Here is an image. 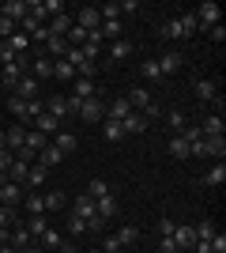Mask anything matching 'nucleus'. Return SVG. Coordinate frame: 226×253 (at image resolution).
<instances>
[{
	"mask_svg": "<svg viewBox=\"0 0 226 253\" xmlns=\"http://www.w3.org/2000/svg\"><path fill=\"white\" fill-rule=\"evenodd\" d=\"M23 76H27V53H19V57H15V61H8V64H0V80H4V87H15L23 80Z\"/></svg>",
	"mask_w": 226,
	"mask_h": 253,
	"instance_id": "obj_1",
	"label": "nucleus"
},
{
	"mask_svg": "<svg viewBox=\"0 0 226 253\" xmlns=\"http://www.w3.org/2000/svg\"><path fill=\"white\" fill-rule=\"evenodd\" d=\"M23 197H27V189H23V185H15V181H8V178H0V204H4V208H19Z\"/></svg>",
	"mask_w": 226,
	"mask_h": 253,
	"instance_id": "obj_2",
	"label": "nucleus"
},
{
	"mask_svg": "<svg viewBox=\"0 0 226 253\" xmlns=\"http://www.w3.org/2000/svg\"><path fill=\"white\" fill-rule=\"evenodd\" d=\"M219 15H223V11H219V4H215V0H204V4L196 8V19H200V31H211V27H219Z\"/></svg>",
	"mask_w": 226,
	"mask_h": 253,
	"instance_id": "obj_3",
	"label": "nucleus"
},
{
	"mask_svg": "<svg viewBox=\"0 0 226 253\" xmlns=\"http://www.w3.org/2000/svg\"><path fill=\"white\" fill-rule=\"evenodd\" d=\"M170 238H173L177 250H193V246H196V227H193V223H177Z\"/></svg>",
	"mask_w": 226,
	"mask_h": 253,
	"instance_id": "obj_4",
	"label": "nucleus"
},
{
	"mask_svg": "<svg viewBox=\"0 0 226 253\" xmlns=\"http://www.w3.org/2000/svg\"><path fill=\"white\" fill-rule=\"evenodd\" d=\"M102 91H98L95 80H83V76H75L72 80V98H79V102H87V98H98Z\"/></svg>",
	"mask_w": 226,
	"mask_h": 253,
	"instance_id": "obj_5",
	"label": "nucleus"
},
{
	"mask_svg": "<svg viewBox=\"0 0 226 253\" xmlns=\"http://www.w3.org/2000/svg\"><path fill=\"white\" fill-rule=\"evenodd\" d=\"M4 144H8L11 155H19L23 144H27V125H8L4 128Z\"/></svg>",
	"mask_w": 226,
	"mask_h": 253,
	"instance_id": "obj_6",
	"label": "nucleus"
},
{
	"mask_svg": "<svg viewBox=\"0 0 226 253\" xmlns=\"http://www.w3.org/2000/svg\"><path fill=\"white\" fill-rule=\"evenodd\" d=\"M79 117H83V121H106V106H102V95H98V98H87V102H79Z\"/></svg>",
	"mask_w": 226,
	"mask_h": 253,
	"instance_id": "obj_7",
	"label": "nucleus"
},
{
	"mask_svg": "<svg viewBox=\"0 0 226 253\" xmlns=\"http://www.w3.org/2000/svg\"><path fill=\"white\" fill-rule=\"evenodd\" d=\"M11 91H15V98H23V102H34V98H38V80H34V76L27 72V76L19 80V84L11 87Z\"/></svg>",
	"mask_w": 226,
	"mask_h": 253,
	"instance_id": "obj_8",
	"label": "nucleus"
},
{
	"mask_svg": "<svg viewBox=\"0 0 226 253\" xmlns=\"http://www.w3.org/2000/svg\"><path fill=\"white\" fill-rule=\"evenodd\" d=\"M38 250H65V234L57 231V227H45L42 231V238H38Z\"/></svg>",
	"mask_w": 226,
	"mask_h": 253,
	"instance_id": "obj_9",
	"label": "nucleus"
},
{
	"mask_svg": "<svg viewBox=\"0 0 226 253\" xmlns=\"http://www.w3.org/2000/svg\"><path fill=\"white\" fill-rule=\"evenodd\" d=\"M75 27H83L87 34L98 31V27H102V15H98V8H79V15H75Z\"/></svg>",
	"mask_w": 226,
	"mask_h": 253,
	"instance_id": "obj_10",
	"label": "nucleus"
},
{
	"mask_svg": "<svg viewBox=\"0 0 226 253\" xmlns=\"http://www.w3.org/2000/svg\"><path fill=\"white\" fill-rule=\"evenodd\" d=\"M155 64H159V72H162V76H170V72H177V68L185 64V57H181L177 49H166V53H162V57H159Z\"/></svg>",
	"mask_w": 226,
	"mask_h": 253,
	"instance_id": "obj_11",
	"label": "nucleus"
},
{
	"mask_svg": "<svg viewBox=\"0 0 226 253\" xmlns=\"http://www.w3.org/2000/svg\"><path fill=\"white\" fill-rule=\"evenodd\" d=\"M27 174H31V163H27V159H11L8 181H15V185H23V189H27Z\"/></svg>",
	"mask_w": 226,
	"mask_h": 253,
	"instance_id": "obj_12",
	"label": "nucleus"
},
{
	"mask_svg": "<svg viewBox=\"0 0 226 253\" xmlns=\"http://www.w3.org/2000/svg\"><path fill=\"white\" fill-rule=\"evenodd\" d=\"M95 211H98V219H113V215H117V197H113V193H109V197H98L95 201Z\"/></svg>",
	"mask_w": 226,
	"mask_h": 253,
	"instance_id": "obj_13",
	"label": "nucleus"
},
{
	"mask_svg": "<svg viewBox=\"0 0 226 253\" xmlns=\"http://www.w3.org/2000/svg\"><path fill=\"white\" fill-rule=\"evenodd\" d=\"M65 163V155L53 148V144H45L42 151H38V167H45V170H53V167H61Z\"/></svg>",
	"mask_w": 226,
	"mask_h": 253,
	"instance_id": "obj_14",
	"label": "nucleus"
},
{
	"mask_svg": "<svg viewBox=\"0 0 226 253\" xmlns=\"http://www.w3.org/2000/svg\"><path fill=\"white\" fill-rule=\"evenodd\" d=\"M72 211H75V215H83V219H95V215H98V211H95V197L79 193V197H75V204H72Z\"/></svg>",
	"mask_w": 226,
	"mask_h": 253,
	"instance_id": "obj_15",
	"label": "nucleus"
},
{
	"mask_svg": "<svg viewBox=\"0 0 226 253\" xmlns=\"http://www.w3.org/2000/svg\"><path fill=\"white\" fill-rule=\"evenodd\" d=\"M8 242L15 246V250H31V246H34V238H31V231H27L23 223H15V227H11V238H8Z\"/></svg>",
	"mask_w": 226,
	"mask_h": 253,
	"instance_id": "obj_16",
	"label": "nucleus"
},
{
	"mask_svg": "<svg viewBox=\"0 0 226 253\" xmlns=\"http://www.w3.org/2000/svg\"><path fill=\"white\" fill-rule=\"evenodd\" d=\"M121 128H125V136H136V132H143V128H147V117L132 110V114L125 117V121H121Z\"/></svg>",
	"mask_w": 226,
	"mask_h": 253,
	"instance_id": "obj_17",
	"label": "nucleus"
},
{
	"mask_svg": "<svg viewBox=\"0 0 226 253\" xmlns=\"http://www.w3.org/2000/svg\"><path fill=\"white\" fill-rule=\"evenodd\" d=\"M31 121H34V132H42V136H49V132H57V125H61V121H57V117H49V114H45V110H42V114H34Z\"/></svg>",
	"mask_w": 226,
	"mask_h": 253,
	"instance_id": "obj_18",
	"label": "nucleus"
},
{
	"mask_svg": "<svg viewBox=\"0 0 226 253\" xmlns=\"http://www.w3.org/2000/svg\"><path fill=\"white\" fill-rule=\"evenodd\" d=\"M193 91H196V98H200V102H215V98H219V87L211 84V80H196Z\"/></svg>",
	"mask_w": 226,
	"mask_h": 253,
	"instance_id": "obj_19",
	"label": "nucleus"
},
{
	"mask_svg": "<svg viewBox=\"0 0 226 253\" xmlns=\"http://www.w3.org/2000/svg\"><path fill=\"white\" fill-rule=\"evenodd\" d=\"M53 136H57V140H53V148L61 151V155H72V151L79 148V140H75V132H53Z\"/></svg>",
	"mask_w": 226,
	"mask_h": 253,
	"instance_id": "obj_20",
	"label": "nucleus"
},
{
	"mask_svg": "<svg viewBox=\"0 0 226 253\" xmlns=\"http://www.w3.org/2000/svg\"><path fill=\"white\" fill-rule=\"evenodd\" d=\"M125 102H129L132 110H147V106H151V91H147V87H132Z\"/></svg>",
	"mask_w": 226,
	"mask_h": 253,
	"instance_id": "obj_21",
	"label": "nucleus"
},
{
	"mask_svg": "<svg viewBox=\"0 0 226 253\" xmlns=\"http://www.w3.org/2000/svg\"><path fill=\"white\" fill-rule=\"evenodd\" d=\"M166 151H170L173 159H189V140H185V136H177V132H173V136L166 140Z\"/></svg>",
	"mask_w": 226,
	"mask_h": 253,
	"instance_id": "obj_22",
	"label": "nucleus"
},
{
	"mask_svg": "<svg viewBox=\"0 0 226 253\" xmlns=\"http://www.w3.org/2000/svg\"><path fill=\"white\" fill-rule=\"evenodd\" d=\"M45 181H49V170H45V167H31V174H27V185H31V193L45 189Z\"/></svg>",
	"mask_w": 226,
	"mask_h": 253,
	"instance_id": "obj_23",
	"label": "nucleus"
},
{
	"mask_svg": "<svg viewBox=\"0 0 226 253\" xmlns=\"http://www.w3.org/2000/svg\"><path fill=\"white\" fill-rule=\"evenodd\" d=\"M4 15H8L11 23H23L27 19V0H8V4H4Z\"/></svg>",
	"mask_w": 226,
	"mask_h": 253,
	"instance_id": "obj_24",
	"label": "nucleus"
},
{
	"mask_svg": "<svg viewBox=\"0 0 226 253\" xmlns=\"http://www.w3.org/2000/svg\"><path fill=\"white\" fill-rule=\"evenodd\" d=\"M31 76L38 80V84H42V80H49V76H53V61H49V57H38V61L31 64Z\"/></svg>",
	"mask_w": 226,
	"mask_h": 253,
	"instance_id": "obj_25",
	"label": "nucleus"
},
{
	"mask_svg": "<svg viewBox=\"0 0 226 253\" xmlns=\"http://www.w3.org/2000/svg\"><path fill=\"white\" fill-rule=\"evenodd\" d=\"M102 140H109V144H117V140H125V128H121V121H102Z\"/></svg>",
	"mask_w": 226,
	"mask_h": 253,
	"instance_id": "obj_26",
	"label": "nucleus"
},
{
	"mask_svg": "<svg viewBox=\"0 0 226 253\" xmlns=\"http://www.w3.org/2000/svg\"><path fill=\"white\" fill-rule=\"evenodd\" d=\"M23 208L31 211V215H45V197L42 193H27V197H23Z\"/></svg>",
	"mask_w": 226,
	"mask_h": 253,
	"instance_id": "obj_27",
	"label": "nucleus"
},
{
	"mask_svg": "<svg viewBox=\"0 0 226 253\" xmlns=\"http://www.w3.org/2000/svg\"><path fill=\"white\" fill-rule=\"evenodd\" d=\"M129 114H132V106L125 102V98H117V102H109V106H106V117H109V121H125Z\"/></svg>",
	"mask_w": 226,
	"mask_h": 253,
	"instance_id": "obj_28",
	"label": "nucleus"
},
{
	"mask_svg": "<svg viewBox=\"0 0 226 253\" xmlns=\"http://www.w3.org/2000/svg\"><path fill=\"white\" fill-rule=\"evenodd\" d=\"M117 242H121V250L136 246V242H140V227H129V223H125V227L117 231Z\"/></svg>",
	"mask_w": 226,
	"mask_h": 253,
	"instance_id": "obj_29",
	"label": "nucleus"
},
{
	"mask_svg": "<svg viewBox=\"0 0 226 253\" xmlns=\"http://www.w3.org/2000/svg\"><path fill=\"white\" fill-rule=\"evenodd\" d=\"M53 80H65V84H72V80H75V68L65 61V57H61V61H53Z\"/></svg>",
	"mask_w": 226,
	"mask_h": 253,
	"instance_id": "obj_30",
	"label": "nucleus"
},
{
	"mask_svg": "<svg viewBox=\"0 0 226 253\" xmlns=\"http://www.w3.org/2000/svg\"><path fill=\"white\" fill-rule=\"evenodd\" d=\"M223 181H226V163H215V167H207L204 185H223Z\"/></svg>",
	"mask_w": 226,
	"mask_h": 253,
	"instance_id": "obj_31",
	"label": "nucleus"
},
{
	"mask_svg": "<svg viewBox=\"0 0 226 253\" xmlns=\"http://www.w3.org/2000/svg\"><path fill=\"white\" fill-rule=\"evenodd\" d=\"M200 132H204V136H223V132H226L223 117H215V114H211V117L204 121V125H200Z\"/></svg>",
	"mask_w": 226,
	"mask_h": 253,
	"instance_id": "obj_32",
	"label": "nucleus"
},
{
	"mask_svg": "<svg viewBox=\"0 0 226 253\" xmlns=\"http://www.w3.org/2000/svg\"><path fill=\"white\" fill-rule=\"evenodd\" d=\"M166 125H170V132H185L189 117H185L181 110H166Z\"/></svg>",
	"mask_w": 226,
	"mask_h": 253,
	"instance_id": "obj_33",
	"label": "nucleus"
},
{
	"mask_svg": "<svg viewBox=\"0 0 226 253\" xmlns=\"http://www.w3.org/2000/svg\"><path fill=\"white\" fill-rule=\"evenodd\" d=\"M109 57H113V61H129V57H132V42H125V38H117V42L109 45Z\"/></svg>",
	"mask_w": 226,
	"mask_h": 253,
	"instance_id": "obj_34",
	"label": "nucleus"
},
{
	"mask_svg": "<svg viewBox=\"0 0 226 253\" xmlns=\"http://www.w3.org/2000/svg\"><path fill=\"white\" fill-rule=\"evenodd\" d=\"M177 23H181L185 38H189V34H196V31H200V19H196V11H185V15H177Z\"/></svg>",
	"mask_w": 226,
	"mask_h": 253,
	"instance_id": "obj_35",
	"label": "nucleus"
},
{
	"mask_svg": "<svg viewBox=\"0 0 226 253\" xmlns=\"http://www.w3.org/2000/svg\"><path fill=\"white\" fill-rule=\"evenodd\" d=\"M8 110H11L15 117H23V121H31V102H23V98L11 95V98H8Z\"/></svg>",
	"mask_w": 226,
	"mask_h": 253,
	"instance_id": "obj_36",
	"label": "nucleus"
},
{
	"mask_svg": "<svg viewBox=\"0 0 226 253\" xmlns=\"http://www.w3.org/2000/svg\"><path fill=\"white\" fill-rule=\"evenodd\" d=\"M68 31H72V19H68V15H53V19H49V34H61V38H65Z\"/></svg>",
	"mask_w": 226,
	"mask_h": 253,
	"instance_id": "obj_37",
	"label": "nucleus"
},
{
	"mask_svg": "<svg viewBox=\"0 0 226 253\" xmlns=\"http://www.w3.org/2000/svg\"><path fill=\"white\" fill-rule=\"evenodd\" d=\"M211 238H215V223L200 219V223H196V242H211Z\"/></svg>",
	"mask_w": 226,
	"mask_h": 253,
	"instance_id": "obj_38",
	"label": "nucleus"
},
{
	"mask_svg": "<svg viewBox=\"0 0 226 253\" xmlns=\"http://www.w3.org/2000/svg\"><path fill=\"white\" fill-rule=\"evenodd\" d=\"M162 38H173V42H181V38H185L181 23H177V19H166V23H162Z\"/></svg>",
	"mask_w": 226,
	"mask_h": 253,
	"instance_id": "obj_39",
	"label": "nucleus"
},
{
	"mask_svg": "<svg viewBox=\"0 0 226 253\" xmlns=\"http://www.w3.org/2000/svg\"><path fill=\"white\" fill-rule=\"evenodd\" d=\"M42 197H45V211H61V208L68 204L65 193H42Z\"/></svg>",
	"mask_w": 226,
	"mask_h": 253,
	"instance_id": "obj_40",
	"label": "nucleus"
},
{
	"mask_svg": "<svg viewBox=\"0 0 226 253\" xmlns=\"http://www.w3.org/2000/svg\"><path fill=\"white\" fill-rule=\"evenodd\" d=\"M23 227L31 231V238H42V231H45V227H49V223H45V215H31V219L23 223Z\"/></svg>",
	"mask_w": 226,
	"mask_h": 253,
	"instance_id": "obj_41",
	"label": "nucleus"
},
{
	"mask_svg": "<svg viewBox=\"0 0 226 253\" xmlns=\"http://www.w3.org/2000/svg\"><path fill=\"white\" fill-rule=\"evenodd\" d=\"M87 197H95V201H98V197H109V185L102 178H95L91 185H87Z\"/></svg>",
	"mask_w": 226,
	"mask_h": 253,
	"instance_id": "obj_42",
	"label": "nucleus"
},
{
	"mask_svg": "<svg viewBox=\"0 0 226 253\" xmlns=\"http://www.w3.org/2000/svg\"><path fill=\"white\" fill-rule=\"evenodd\" d=\"M8 45H11V49H15V53H27V45H31V38H27V34H23V31H15V34H11V38H8Z\"/></svg>",
	"mask_w": 226,
	"mask_h": 253,
	"instance_id": "obj_43",
	"label": "nucleus"
},
{
	"mask_svg": "<svg viewBox=\"0 0 226 253\" xmlns=\"http://www.w3.org/2000/svg\"><path fill=\"white\" fill-rule=\"evenodd\" d=\"M140 76H143V80H151V84H155V80H162V72H159V64H155V61H143V64H140Z\"/></svg>",
	"mask_w": 226,
	"mask_h": 253,
	"instance_id": "obj_44",
	"label": "nucleus"
},
{
	"mask_svg": "<svg viewBox=\"0 0 226 253\" xmlns=\"http://www.w3.org/2000/svg\"><path fill=\"white\" fill-rule=\"evenodd\" d=\"M68 234H87V219L83 215H75V211L68 215Z\"/></svg>",
	"mask_w": 226,
	"mask_h": 253,
	"instance_id": "obj_45",
	"label": "nucleus"
},
{
	"mask_svg": "<svg viewBox=\"0 0 226 253\" xmlns=\"http://www.w3.org/2000/svg\"><path fill=\"white\" fill-rule=\"evenodd\" d=\"M15 31H19V23H11L8 15H0V38L8 42V38H11V34H15Z\"/></svg>",
	"mask_w": 226,
	"mask_h": 253,
	"instance_id": "obj_46",
	"label": "nucleus"
},
{
	"mask_svg": "<svg viewBox=\"0 0 226 253\" xmlns=\"http://www.w3.org/2000/svg\"><path fill=\"white\" fill-rule=\"evenodd\" d=\"M102 253H121V242H117V234H106V238H102Z\"/></svg>",
	"mask_w": 226,
	"mask_h": 253,
	"instance_id": "obj_47",
	"label": "nucleus"
},
{
	"mask_svg": "<svg viewBox=\"0 0 226 253\" xmlns=\"http://www.w3.org/2000/svg\"><path fill=\"white\" fill-rule=\"evenodd\" d=\"M207 246H211V253H226V234H223V231H215V238H211Z\"/></svg>",
	"mask_w": 226,
	"mask_h": 253,
	"instance_id": "obj_48",
	"label": "nucleus"
},
{
	"mask_svg": "<svg viewBox=\"0 0 226 253\" xmlns=\"http://www.w3.org/2000/svg\"><path fill=\"white\" fill-rule=\"evenodd\" d=\"M121 15H132V11H140V0H117Z\"/></svg>",
	"mask_w": 226,
	"mask_h": 253,
	"instance_id": "obj_49",
	"label": "nucleus"
},
{
	"mask_svg": "<svg viewBox=\"0 0 226 253\" xmlns=\"http://www.w3.org/2000/svg\"><path fill=\"white\" fill-rule=\"evenodd\" d=\"M11 151H0V178H8V167H11Z\"/></svg>",
	"mask_w": 226,
	"mask_h": 253,
	"instance_id": "obj_50",
	"label": "nucleus"
},
{
	"mask_svg": "<svg viewBox=\"0 0 226 253\" xmlns=\"http://www.w3.org/2000/svg\"><path fill=\"white\" fill-rule=\"evenodd\" d=\"M207 34H211V42H226V27H223V23H219V27H211Z\"/></svg>",
	"mask_w": 226,
	"mask_h": 253,
	"instance_id": "obj_51",
	"label": "nucleus"
},
{
	"mask_svg": "<svg viewBox=\"0 0 226 253\" xmlns=\"http://www.w3.org/2000/svg\"><path fill=\"white\" fill-rule=\"evenodd\" d=\"M173 227H177L173 219H159V231H162V238H170V234H173Z\"/></svg>",
	"mask_w": 226,
	"mask_h": 253,
	"instance_id": "obj_52",
	"label": "nucleus"
},
{
	"mask_svg": "<svg viewBox=\"0 0 226 253\" xmlns=\"http://www.w3.org/2000/svg\"><path fill=\"white\" fill-rule=\"evenodd\" d=\"M159 250H162V253H181L177 246H173V238H162V246H159Z\"/></svg>",
	"mask_w": 226,
	"mask_h": 253,
	"instance_id": "obj_53",
	"label": "nucleus"
},
{
	"mask_svg": "<svg viewBox=\"0 0 226 253\" xmlns=\"http://www.w3.org/2000/svg\"><path fill=\"white\" fill-rule=\"evenodd\" d=\"M8 238H11V227H0V246L8 242Z\"/></svg>",
	"mask_w": 226,
	"mask_h": 253,
	"instance_id": "obj_54",
	"label": "nucleus"
},
{
	"mask_svg": "<svg viewBox=\"0 0 226 253\" xmlns=\"http://www.w3.org/2000/svg\"><path fill=\"white\" fill-rule=\"evenodd\" d=\"M0 151H8V144H4V128H0Z\"/></svg>",
	"mask_w": 226,
	"mask_h": 253,
	"instance_id": "obj_55",
	"label": "nucleus"
},
{
	"mask_svg": "<svg viewBox=\"0 0 226 253\" xmlns=\"http://www.w3.org/2000/svg\"><path fill=\"white\" fill-rule=\"evenodd\" d=\"M19 253H38V246H31V250H19Z\"/></svg>",
	"mask_w": 226,
	"mask_h": 253,
	"instance_id": "obj_56",
	"label": "nucleus"
},
{
	"mask_svg": "<svg viewBox=\"0 0 226 253\" xmlns=\"http://www.w3.org/2000/svg\"><path fill=\"white\" fill-rule=\"evenodd\" d=\"M57 253H75V250H72V246H68V250H57Z\"/></svg>",
	"mask_w": 226,
	"mask_h": 253,
	"instance_id": "obj_57",
	"label": "nucleus"
},
{
	"mask_svg": "<svg viewBox=\"0 0 226 253\" xmlns=\"http://www.w3.org/2000/svg\"><path fill=\"white\" fill-rule=\"evenodd\" d=\"M0 15H4V4H0Z\"/></svg>",
	"mask_w": 226,
	"mask_h": 253,
	"instance_id": "obj_58",
	"label": "nucleus"
},
{
	"mask_svg": "<svg viewBox=\"0 0 226 253\" xmlns=\"http://www.w3.org/2000/svg\"><path fill=\"white\" fill-rule=\"evenodd\" d=\"M91 253H102V250H91Z\"/></svg>",
	"mask_w": 226,
	"mask_h": 253,
	"instance_id": "obj_59",
	"label": "nucleus"
}]
</instances>
